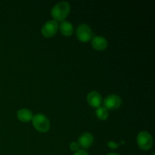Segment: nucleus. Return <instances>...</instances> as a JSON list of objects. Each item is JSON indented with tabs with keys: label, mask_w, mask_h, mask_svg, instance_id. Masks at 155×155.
Segmentation results:
<instances>
[{
	"label": "nucleus",
	"mask_w": 155,
	"mask_h": 155,
	"mask_svg": "<svg viewBox=\"0 0 155 155\" xmlns=\"http://www.w3.org/2000/svg\"><path fill=\"white\" fill-rule=\"evenodd\" d=\"M71 6L67 2H61L56 4L51 11V15L55 21H63L68 16Z\"/></svg>",
	"instance_id": "f257e3e1"
},
{
	"label": "nucleus",
	"mask_w": 155,
	"mask_h": 155,
	"mask_svg": "<svg viewBox=\"0 0 155 155\" xmlns=\"http://www.w3.org/2000/svg\"><path fill=\"white\" fill-rule=\"evenodd\" d=\"M34 128L39 133H45L49 130L50 122L49 120L42 114H37L34 115L32 120Z\"/></svg>",
	"instance_id": "f03ea898"
},
{
	"label": "nucleus",
	"mask_w": 155,
	"mask_h": 155,
	"mask_svg": "<svg viewBox=\"0 0 155 155\" xmlns=\"http://www.w3.org/2000/svg\"><path fill=\"white\" fill-rule=\"evenodd\" d=\"M137 144L139 148L144 151H148L152 148L153 138L149 133L142 131L137 136Z\"/></svg>",
	"instance_id": "7ed1b4c3"
},
{
	"label": "nucleus",
	"mask_w": 155,
	"mask_h": 155,
	"mask_svg": "<svg viewBox=\"0 0 155 155\" xmlns=\"http://www.w3.org/2000/svg\"><path fill=\"white\" fill-rule=\"evenodd\" d=\"M77 37L80 42H87L92 39V30L86 24H81L78 26L77 29Z\"/></svg>",
	"instance_id": "20e7f679"
},
{
	"label": "nucleus",
	"mask_w": 155,
	"mask_h": 155,
	"mask_svg": "<svg viewBox=\"0 0 155 155\" xmlns=\"http://www.w3.org/2000/svg\"><path fill=\"white\" fill-rule=\"evenodd\" d=\"M58 30V24L54 20L47 21L42 27V34L45 38H51L57 33Z\"/></svg>",
	"instance_id": "39448f33"
},
{
	"label": "nucleus",
	"mask_w": 155,
	"mask_h": 155,
	"mask_svg": "<svg viewBox=\"0 0 155 155\" xmlns=\"http://www.w3.org/2000/svg\"><path fill=\"white\" fill-rule=\"evenodd\" d=\"M121 104H122V100L120 97L114 94L109 95L104 98L103 101L104 107H105L107 110H116L120 107Z\"/></svg>",
	"instance_id": "423d86ee"
},
{
	"label": "nucleus",
	"mask_w": 155,
	"mask_h": 155,
	"mask_svg": "<svg viewBox=\"0 0 155 155\" xmlns=\"http://www.w3.org/2000/svg\"><path fill=\"white\" fill-rule=\"evenodd\" d=\"M86 99H87L88 104L91 107H95V108L101 107V104H102V98H101V94L96 91H92L89 92L87 95Z\"/></svg>",
	"instance_id": "0eeeda50"
},
{
	"label": "nucleus",
	"mask_w": 155,
	"mask_h": 155,
	"mask_svg": "<svg viewBox=\"0 0 155 155\" xmlns=\"http://www.w3.org/2000/svg\"><path fill=\"white\" fill-rule=\"evenodd\" d=\"M94 142V137L90 133H85L79 138L78 145L83 149H87L92 146Z\"/></svg>",
	"instance_id": "6e6552de"
},
{
	"label": "nucleus",
	"mask_w": 155,
	"mask_h": 155,
	"mask_svg": "<svg viewBox=\"0 0 155 155\" xmlns=\"http://www.w3.org/2000/svg\"><path fill=\"white\" fill-rule=\"evenodd\" d=\"M92 46L97 51H103L107 47V40L101 36H96L92 37Z\"/></svg>",
	"instance_id": "1a4fd4ad"
},
{
	"label": "nucleus",
	"mask_w": 155,
	"mask_h": 155,
	"mask_svg": "<svg viewBox=\"0 0 155 155\" xmlns=\"http://www.w3.org/2000/svg\"><path fill=\"white\" fill-rule=\"evenodd\" d=\"M17 117H18V119L21 122L27 123L33 120V114L29 109L22 108L18 110Z\"/></svg>",
	"instance_id": "9d476101"
},
{
	"label": "nucleus",
	"mask_w": 155,
	"mask_h": 155,
	"mask_svg": "<svg viewBox=\"0 0 155 155\" xmlns=\"http://www.w3.org/2000/svg\"><path fill=\"white\" fill-rule=\"evenodd\" d=\"M59 30L61 34L64 36H71L74 33V27L71 22L67 21H61L59 25Z\"/></svg>",
	"instance_id": "9b49d317"
},
{
	"label": "nucleus",
	"mask_w": 155,
	"mask_h": 155,
	"mask_svg": "<svg viewBox=\"0 0 155 155\" xmlns=\"http://www.w3.org/2000/svg\"><path fill=\"white\" fill-rule=\"evenodd\" d=\"M95 114L97 117L101 120H105L108 117V110L104 107H99L95 110Z\"/></svg>",
	"instance_id": "f8f14e48"
},
{
	"label": "nucleus",
	"mask_w": 155,
	"mask_h": 155,
	"mask_svg": "<svg viewBox=\"0 0 155 155\" xmlns=\"http://www.w3.org/2000/svg\"><path fill=\"white\" fill-rule=\"evenodd\" d=\"M70 148H71V151H77L78 150H80V146H79L78 143L75 142H73L70 144Z\"/></svg>",
	"instance_id": "ddd939ff"
},
{
	"label": "nucleus",
	"mask_w": 155,
	"mask_h": 155,
	"mask_svg": "<svg viewBox=\"0 0 155 155\" xmlns=\"http://www.w3.org/2000/svg\"><path fill=\"white\" fill-rule=\"evenodd\" d=\"M107 147L108 148H110V149H116V148H117L118 147L120 146V144L118 143H115L114 142H112V141H109L108 142H107Z\"/></svg>",
	"instance_id": "4468645a"
},
{
	"label": "nucleus",
	"mask_w": 155,
	"mask_h": 155,
	"mask_svg": "<svg viewBox=\"0 0 155 155\" xmlns=\"http://www.w3.org/2000/svg\"><path fill=\"white\" fill-rule=\"evenodd\" d=\"M74 155H89L87 152H86L85 150H78L77 151H76L75 153H74Z\"/></svg>",
	"instance_id": "2eb2a0df"
},
{
	"label": "nucleus",
	"mask_w": 155,
	"mask_h": 155,
	"mask_svg": "<svg viewBox=\"0 0 155 155\" xmlns=\"http://www.w3.org/2000/svg\"><path fill=\"white\" fill-rule=\"evenodd\" d=\"M107 155H119V154H116V153H108Z\"/></svg>",
	"instance_id": "dca6fc26"
},
{
	"label": "nucleus",
	"mask_w": 155,
	"mask_h": 155,
	"mask_svg": "<svg viewBox=\"0 0 155 155\" xmlns=\"http://www.w3.org/2000/svg\"><path fill=\"white\" fill-rule=\"evenodd\" d=\"M152 155H155V154H152Z\"/></svg>",
	"instance_id": "f3484780"
}]
</instances>
